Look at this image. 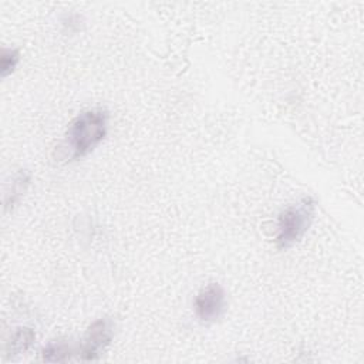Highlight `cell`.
<instances>
[{"label":"cell","mask_w":364,"mask_h":364,"mask_svg":"<svg viewBox=\"0 0 364 364\" xmlns=\"http://www.w3.org/2000/svg\"><path fill=\"white\" fill-rule=\"evenodd\" d=\"M114 337V323L108 317L95 320L85 331L78 354L84 361L97 360Z\"/></svg>","instance_id":"3957f363"},{"label":"cell","mask_w":364,"mask_h":364,"mask_svg":"<svg viewBox=\"0 0 364 364\" xmlns=\"http://www.w3.org/2000/svg\"><path fill=\"white\" fill-rule=\"evenodd\" d=\"M28 182H30L28 173L21 172V173L17 176V179L14 181L13 188H11V196H9V198L6 199V203H4L6 208H7V206H11V205L18 199V196L23 193V191H24V188H26V185H27Z\"/></svg>","instance_id":"ba28073f"},{"label":"cell","mask_w":364,"mask_h":364,"mask_svg":"<svg viewBox=\"0 0 364 364\" xmlns=\"http://www.w3.org/2000/svg\"><path fill=\"white\" fill-rule=\"evenodd\" d=\"M193 309L200 321L219 318L225 310V291L219 283L206 284L195 297Z\"/></svg>","instance_id":"277c9868"},{"label":"cell","mask_w":364,"mask_h":364,"mask_svg":"<svg viewBox=\"0 0 364 364\" xmlns=\"http://www.w3.org/2000/svg\"><path fill=\"white\" fill-rule=\"evenodd\" d=\"M20 60V51L17 48H3L0 55V73L1 77H7L10 73L14 71L16 65Z\"/></svg>","instance_id":"52a82bcc"},{"label":"cell","mask_w":364,"mask_h":364,"mask_svg":"<svg viewBox=\"0 0 364 364\" xmlns=\"http://www.w3.org/2000/svg\"><path fill=\"white\" fill-rule=\"evenodd\" d=\"M108 129V111L104 108H90L80 112L65 131V138L60 145L63 159L75 161L92 152L105 138Z\"/></svg>","instance_id":"6da1fadb"},{"label":"cell","mask_w":364,"mask_h":364,"mask_svg":"<svg viewBox=\"0 0 364 364\" xmlns=\"http://www.w3.org/2000/svg\"><path fill=\"white\" fill-rule=\"evenodd\" d=\"M314 208V200L307 196L297 203L286 208L279 215L276 235L277 249H289L304 236L309 226L311 225Z\"/></svg>","instance_id":"7a4b0ae2"},{"label":"cell","mask_w":364,"mask_h":364,"mask_svg":"<svg viewBox=\"0 0 364 364\" xmlns=\"http://www.w3.org/2000/svg\"><path fill=\"white\" fill-rule=\"evenodd\" d=\"M74 353L73 346L67 340H54L50 341L41 351L43 360L48 363H60L67 361Z\"/></svg>","instance_id":"8992f818"},{"label":"cell","mask_w":364,"mask_h":364,"mask_svg":"<svg viewBox=\"0 0 364 364\" xmlns=\"http://www.w3.org/2000/svg\"><path fill=\"white\" fill-rule=\"evenodd\" d=\"M34 340H36V333L31 328H28V327L17 328L11 334V338L7 344V350H6L7 357H10V355L14 357L17 354L27 351L33 346Z\"/></svg>","instance_id":"5b68a950"}]
</instances>
